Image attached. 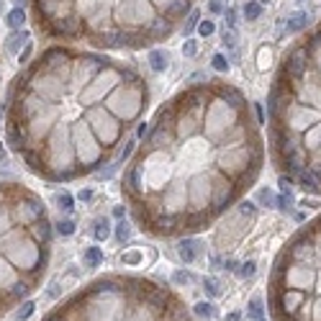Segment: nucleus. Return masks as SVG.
Wrapping results in <instances>:
<instances>
[{
  "mask_svg": "<svg viewBox=\"0 0 321 321\" xmlns=\"http://www.w3.org/2000/svg\"><path fill=\"white\" fill-rule=\"evenodd\" d=\"M262 162L265 144L244 93L206 80L157 111L121 188L152 237L195 234L242 198Z\"/></svg>",
  "mask_w": 321,
  "mask_h": 321,
  "instance_id": "1",
  "label": "nucleus"
},
{
  "mask_svg": "<svg viewBox=\"0 0 321 321\" xmlns=\"http://www.w3.org/2000/svg\"><path fill=\"white\" fill-rule=\"evenodd\" d=\"M147 80L105 54L54 44L10 85L5 139L51 183L95 172L147 111Z\"/></svg>",
  "mask_w": 321,
  "mask_h": 321,
  "instance_id": "2",
  "label": "nucleus"
},
{
  "mask_svg": "<svg viewBox=\"0 0 321 321\" xmlns=\"http://www.w3.org/2000/svg\"><path fill=\"white\" fill-rule=\"evenodd\" d=\"M270 149L283 175L321 198V21L283 57L268 98Z\"/></svg>",
  "mask_w": 321,
  "mask_h": 321,
  "instance_id": "3",
  "label": "nucleus"
},
{
  "mask_svg": "<svg viewBox=\"0 0 321 321\" xmlns=\"http://www.w3.org/2000/svg\"><path fill=\"white\" fill-rule=\"evenodd\" d=\"M39 31L98 49H144L170 39L195 0H28Z\"/></svg>",
  "mask_w": 321,
  "mask_h": 321,
  "instance_id": "4",
  "label": "nucleus"
},
{
  "mask_svg": "<svg viewBox=\"0 0 321 321\" xmlns=\"http://www.w3.org/2000/svg\"><path fill=\"white\" fill-rule=\"evenodd\" d=\"M203 252H206V247H203V242L195 239V237L183 239V242L177 244V255H180V260H183L185 265H193L198 257H203Z\"/></svg>",
  "mask_w": 321,
  "mask_h": 321,
  "instance_id": "5",
  "label": "nucleus"
},
{
  "mask_svg": "<svg viewBox=\"0 0 321 321\" xmlns=\"http://www.w3.org/2000/svg\"><path fill=\"white\" fill-rule=\"evenodd\" d=\"M28 41H31V33H28L26 28H18V31H13V33L5 39V51H8V54H18L21 46H26Z\"/></svg>",
  "mask_w": 321,
  "mask_h": 321,
  "instance_id": "6",
  "label": "nucleus"
},
{
  "mask_svg": "<svg viewBox=\"0 0 321 321\" xmlns=\"http://www.w3.org/2000/svg\"><path fill=\"white\" fill-rule=\"evenodd\" d=\"M309 26V13H293V15H288V21H286V31L288 33H296V31H301V28H306Z\"/></svg>",
  "mask_w": 321,
  "mask_h": 321,
  "instance_id": "7",
  "label": "nucleus"
},
{
  "mask_svg": "<svg viewBox=\"0 0 321 321\" xmlns=\"http://www.w3.org/2000/svg\"><path fill=\"white\" fill-rule=\"evenodd\" d=\"M149 67H152L154 72H165V69H167V51L152 49V51H149Z\"/></svg>",
  "mask_w": 321,
  "mask_h": 321,
  "instance_id": "8",
  "label": "nucleus"
},
{
  "mask_svg": "<svg viewBox=\"0 0 321 321\" xmlns=\"http://www.w3.org/2000/svg\"><path fill=\"white\" fill-rule=\"evenodd\" d=\"M82 262H85L87 268L103 265V249H100V247H87V249L82 252Z\"/></svg>",
  "mask_w": 321,
  "mask_h": 321,
  "instance_id": "9",
  "label": "nucleus"
},
{
  "mask_svg": "<svg viewBox=\"0 0 321 321\" xmlns=\"http://www.w3.org/2000/svg\"><path fill=\"white\" fill-rule=\"evenodd\" d=\"M242 13H244V21H260V18H262V3L247 0L244 8H242Z\"/></svg>",
  "mask_w": 321,
  "mask_h": 321,
  "instance_id": "10",
  "label": "nucleus"
},
{
  "mask_svg": "<svg viewBox=\"0 0 321 321\" xmlns=\"http://www.w3.org/2000/svg\"><path fill=\"white\" fill-rule=\"evenodd\" d=\"M5 23H8V28H13V31L23 28V26H26V13H23V8H13V10L8 13Z\"/></svg>",
  "mask_w": 321,
  "mask_h": 321,
  "instance_id": "11",
  "label": "nucleus"
},
{
  "mask_svg": "<svg viewBox=\"0 0 321 321\" xmlns=\"http://www.w3.org/2000/svg\"><path fill=\"white\" fill-rule=\"evenodd\" d=\"M203 291H206L211 298H219V296H224V286H221V280H219V278H213V275L203 278Z\"/></svg>",
  "mask_w": 321,
  "mask_h": 321,
  "instance_id": "12",
  "label": "nucleus"
},
{
  "mask_svg": "<svg viewBox=\"0 0 321 321\" xmlns=\"http://www.w3.org/2000/svg\"><path fill=\"white\" fill-rule=\"evenodd\" d=\"M93 237H95V242H105V239L111 237V224H108L105 219H98V221H95V229H93Z\"/></svg>",
  "mask_w": 321,
  "mask_h": 321,
  "instance_id": "13",
  "label": "nucleus"
},
{
  "mask_svg": "<svg viewBox=\"0 0 321 321\" xmlns=\"http://www.w3.org/2000/svg\"><path fill=\"white\" fill-rule=\"evenodd\" d=\"M195 316H201V319H211V316H216V306L211 304V301H201V304H195Z\"/></svg>",
  "mask_w": 321,
  "mask_h": 321,
  "instance_id": "14",
  "label": "nucleus"
},
{
  "mask_svg": "<svg viewBox=\"0 0 321 321\" xmlns=\"http://www.w3.org/2000/svg\"><path fill=\"white\" fill-rule=\"evenodd\" d=\"M247 314L252 316V319H265V304H262V298H252L249 301V306H247Z\"/></svg>",
  "mask_w": 321,
  "mask_h": 321,
  "instance_id": "15",
  "label": "nucleus"
},
{
  "mask_svg": "<svg viewBox=\"0 0 321 321\" xmlns=\"http://www.w3.org/2000/svg\"><path fill=\"white\" fill-rule=\"evenodd\" d=\"M54 201H57V206H59V211H67V213H69V211L75 208V206H72V203H75V198H72V195H69L67 190H62V193H57V195H54Z\"/></svg>",
  "mask_w": 321,
  "mask_h": 321,
  "instance_id": "16",
  "label": "nucleus"
},
{
  "mask_svg": "<svg viewBox=\"0 0 321 321\" xmlns=\"http://www.w3.org/2000/svg\"><path fill=\"white\" fill-rule=\"evenodd\" d=\"M116 239H118L121 244H126V242L131 239V226H129V224H126L123 219H121V221L116 224Z\"/></svg>",
  "mask_w": 321,
  "mask_h": 321,
  "instance_id": "17",
  "label": "nucleus"
},
{
  "mask_svg": "<svg viewBox=\"0 0 321 321\" xmlns=\"http://www.w3.org/2000/svg\"><path fill=\"white\" fill-rule=\"evenodd\" d=\"M33 311H36V304H33V301H23V304H21V309L15 311V321H26L31 314H33Z\"/></svg>",
  "mask_w": 321,
  "mask_h": 321,
  "instance_id": "18",
  "label": "nucleus"
},
{
  "mask_svg": "<svg viewBox=\"0 0 321 321\" xmlns=\"http://www.w3.org/2000/svg\"><path fill=\"white\" fill-rule=\"evenodd\" d=\"M257 201L270 208V206H275V193H273L270 188H260V190H257Z\"/></svg>",
  "mask_w": 321,
  "mask_h": 321,
  "instance_id": "19",
  "label": "nucleus"
},
{
  "mask_svg": "<svg viewBox=\"0 0 321 321\" xmlns=\"http://www.w3.org/2000/svg\"><path fill=\"white\" fill-rule=\"evenodd\" d=\"M57 234H62V237H72V234H75V221H69V219H59V221H57Z\"/></svg>",
  "mask_w": 321,
  "mask_h": 321,
  "instance_id": "20",
  "label": "nucleus"
},
{
  "mask_svg": "<svg viewBox=\"0 0 321 321\" xmlns=\"http://www.w3.org/2000/svg\"><path fill=\"white\" fill-rule=\"evenodd\" d=\"M237 273H239V278H244V280H247V278H255V273H257V265H255L252 260H247L244 265H239V268H237Z\"/></svg>",
  "mask_w": 321,
  "mask_h": 321,
  "instance_id": "21",
  "label": "nucleus"
},
{
  "mask_svg": "<svg viewBox=\"0 0 321 321\" xmlns=\"http://www.w3.org/2000/svg\"><path fill=\"white\" fill-rule=\"evenodd\" d=\"M221 41H224L226 49H234V46H237V33H234V28H224V31H221Z\"/></svg>",
  "mask_w": 321,
  "mask_h": 321,
  "instance_id": "22",
  "label": "nucleus"
},
{
  "mask_svg": "<svg viewBox=\"0 0 321 321\" xmlns=\"http://www.w3.org/2000/svg\"><path fill=\"white\" fill-rule=\"evenodd\" d=\"M172 283H175V286H190V283H193V275L185 273V270H177V273L172 275Z\"/></svg>",
  "mask_w": 321,
  "mask_h": 321,
  "instance_id": "23",
  "label": "nucleus"
},
{
  "mask_svg": "<svg viewBox=\"0 0 321 321\" xmlns=\"http://www.w3.org/2000/svg\"><path fill=\"white\" fill-rule=\"evenodd\" d=\"M213 31H216V23H213V21H201V23H198V33H201L203 39H208Z\"/></svg>",
  "mask_w": 321,
  "mask_h": 321,
  "instance_id": "24",
  "label": "nucleus"
},
{
  "mask_svg": "<svg viewBox=\"0 0 321 321\" xmlns=\"http://www.w3.org/2000/svg\"><path fill=\"white\" fill-rule=\"evenodd\" d=\"M183 23H185V33H190V31L198 26V10H190V13L185 15V21H183Z\"/></svg>",
  "mask_w": 321,
  "mask_h": 321,
  "instance_id": "25",
  "label": "nucleus"
},
{
  "mask_svg": "<svg viewBox=\"0 0 321 321\" xmlns=\"http://www.w3.org/2000/svg\"><path fill=\"white\" fill-rule=\"evenodd\" d=\"M183 54H185V57H195V54H198V41H195V39H185Z\"/></svg>",
  "mask_w": 321,
  "mask_h": 321,
  "instance_id": "26",
  "label": "nucleus"
},
{
  "mask_svg": "<svg viewBox=\"0 0 321 321\" xmlns=\"http://www.w3.org/2000/svg\"><path fill=\"white\" fill-rule=\"evenodd\" d=\"M213 69H219V72H226L229 69V59L224 57V54H213Z\"/></svg>",
  "mask_w": 321,
  "mask_h": 321,
  "instance_id": "27",
  "label": "nucleus"
},
{
  "mask_svg": "<svg viewBox=\"0 0 321 321\" xmlns=\"http://www.w3.org/2000/svg\"><path fill=\"white\" fill-rule=\"evenodd\" d=\"M224 18H226V26H229V28L237 26V10H234V8H226V10H224Z\"/></svg>",
  "mask_w": 321,
  "mask_h": 321,
  "instance_id": "28",
  "label": "nucleus"
},
{
  "mask_svg": "<svg viewBox=\"0 0 321 321\" xmlns=\"http://www.w3.org/2000/svg\"><path fill=\"white\" fill-rule=\"evenodd\" d=\"M139 260H141V255H139V252H129V255H123V257H121V262H123V265H134V262H139Z\"/></svg>",
  "mask_w": 321,
  "mask_h": 321,
  "instance_id": "29",
  "label": "nucleus"
},
{
  "mask_svg": "<svg viewBox=\"0 0 321 321\" xmlns=\"http://www.w3.org/2000/svg\"><path fill=\"white\" fill-rule=\"evenodd\" d=\"M208 10H211V13H216V15H219V13H224V10H226V8H224V0H211V3H208Z\"/></svg>",
  "mask_w": 321,
  "mask_h": 321,
  "instance_id": "30",
  "label": "nucleus"
},
{
  "mask_svg": "<svg viewBox=\"0 0 321 321\" xmlns=\"http://www.w3.org/2000/svg\"><path fill=\"white\" fill-rule=\"evenodd\" d=\"M28 57H31V41L23 46V51H18V62H26Z\"/></svg>",
  "mask_w": 321,
  "mask_h": 321,
  "instance_id": "31",
  "label": "nucleus"
},
{
  "mask_svg": "<svg viewBox=\"0 0 321 321\" xmlns=\"http://www.w3.org/2000/svg\"><path fill=\"white\" fill-rule=\"evenodd\" d=\"M77 201H82V203L93 201V190H80V193H77Z\"/></svg>",
  "mask_w": 321,
  "mask_h": 321,
  "instance_id": "32",
  "label": "nucleus"
},
{
  "mask_svg": "<svg viewBox=\"0 0 321 321\" xmlns=\"http://www.w3.org/2000/svg\"><path fill=\"white\" fill-rule=\"evenodd\" d=\"M44 321H67V316H64L62 311H54V314H49Z\"/></svg>",
  "mask_w": 321,
  "mask_h": 321,
  "instance_id": "33",
  "label": "nucleus"
},
{
  "mask_svg": "<svg viewBox=\"0 0 321 321\" xmlns=\"http://www.w3.org/2000/svg\"><path fill=\"white\" fill-rule=\"evenodd\" d=\"M224 268H226L229 273H234V270H237V260H231V257H229V260H224Z\"/></svg>",
  "mask_w": 321,
  "mask_h": 321,
  "instance_id": "34",
  "label": "nucleus"
},
{
  "mask_svg": "<svg viewBox=\"0 0 321 321\" xmlns=\"http://www.w3.org/2000/svg\"><path fill=\"white\" fill-rule=\"evenodd\" d=\"M224 321H242V314H239V311H231V314L224 316Z\"/></svg>",
  "mask_w": 321,
  "mask_h": 321,
  "instance_id": "35",
  "label": "nucleus"
},
{
  "mask_svg": "<svg viewBox=\"0 0 321 321\" xmlns=\"http://www.w3.org/2000/svg\"><path fill=\"white\" fill-rule=\"evenodd\" d=\"M123 213H126L123 206H116V208H113V216H116V219H123Z\"/></svg>",
  "mask_w": 321,
  "mask_h": 321,
  "instance_id": "36",
  "label": "nucleus"
},
{
  "mask_svg": "<svg viewBox=\"0 0 321 321\" xmlns=\"http://www.w3.org/2000/svg\"><path fill=\"white\" fill-rule=\"evenodd\" d=\"M3 159H5V149L0 147V162H3Z\"/></svg>",
  "mask_w": 321,
  "mask_h": 321,
  "instance_id": "37",
  "label": "nucleus"
},
{
  "mask_svg": "<svg viewBox=\"0 0 321 321\" xmlns=\"http://www.w3.org/2000/svg\"><path fill=\"white\" fill-rule=\"evenodd\" d=\"M3 8H5V5H3V0H0V13H3Z\"/></svg>",
  "mask_w": 321,
  "mask_h": 321,
  "instance_id": "38",
  "label": "nucleus"
},
{
  "mask_svg": "<svg viewBox=\"0 0 321 321\" xmlns=\"http://www.w3.org/2000/svg\"><path fill=\"white\" fill-rule=\"evenodd\" d=\"M257 321H265V319H257Z\"/></svg>",
  "mask_w": 321,
  "mask_h": 321,
  "instance_id": "39",
  "label": "nucleus"
}]
</instances>
